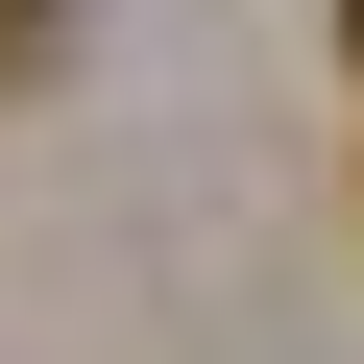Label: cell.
<instances>
[{
  "mask_svg": "<svg viewBox=\"0 0 364 364\" xmlns=\"http://www.w3.org/2000/svg\"><path fill=\"white\" fill-rule=\"evenodd\" d=\"M340 49H364V0H340Z\"/></svg>",
  "mask_w": 364,
  "mask_h": 364,
  "instance_id": "cell-2",
  "label": "cell"
},
{
  "mask_svg": "<svg viewBox=\"0 0 364 364\" xmlns=\"http://www.w3.org/2000/svg\"><path fill=\"white\" fill-rule=\"evenodd\" d=\"M49 25H73V0H0V73H25V49H49Z\"/></svg>",
  "mask_w": 364,
  "mask_h": 364,
  "instance_id": "cell-1",
  "label": "cell"
}]
</instances>
